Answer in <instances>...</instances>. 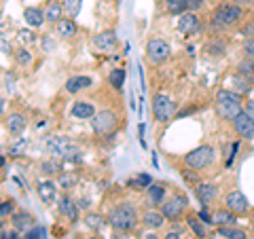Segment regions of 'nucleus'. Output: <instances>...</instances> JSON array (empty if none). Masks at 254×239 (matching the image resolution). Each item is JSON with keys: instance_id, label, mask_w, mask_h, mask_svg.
<instances>
[{"instance_id": "20", "label": "nucleus", "mask_w": 254, "mask_h": 239, "mask_svg": "<svg viewBox=\"0 0 254 239\" xmlns=\"http://www.w3.org/2000/svg\"><path fill=\"white\" fill-rule=\"evenodd\" d=\"M23 17H26V21L30 23V26H34V28L43 26V21L47 19L45 13H43L41 9H36V6H28V9L23 11Z\"/></svg>"}, {"instance_id": "28", "label": "nucleus", "mask_w": 254, "mask_h": 239, "mask_svg": "<svg viewBox=\"0 0 254 239\" xmlns=\"http://www.w3.org/2000/svg\"><path fill=\"white\" fill-rule=\"evenodd\" d=\"M108 81H110V85H113L115 89H121L123 81H125V70H123V68L113 70V72H110V76H108Z\"/></svg>"}, {"instance_id": "51", "label": "nucleus", "mask_w": 254, "mask_h": 239, "mask_svg": "<svg viewBox=\"0 0 254 239\" xmlns=\"http://www.w3.org/2000/svg\"><path fill=\"white\" fill-rule=\"evenodd\" d=\"M163 239H180V235H178V233H168Z\"/></svg>"}, {"instance_id": "41", "label": "nucleus", "mask_w": 254, "mask_h": 239, "mask_svg": "<svg viewBox=\"0 0 254 239\" xmlns=\"http://www.w3.org/2000/svg\"><path fill=\"white\" fill-rule=\"evenodd\" d=\"M11 212H13V201L11 199H6V201L2 203V212H0V216L6 218V214H11Z\"/></svg>"}, {"instance_id": "42", "label": "nucleus", "mask_w": 254, "mask_h": 239, "mask_svg": "<svg viewBox=\"0 0 254 239\" xmlns=\"http://www.w3.org/2000/svg\"><path fill=\"white\" fill-rule=\"evenodd\" d=\"M244 51H246V55H248V58H254V38L244 45Z\"/></svg>"}, {"instance_id": "21", "label": "nucleus", "mask_w": 254, "mask_h": 239, "mask_svg": "<svg viewBox=\"0 0 254 239\" xmlns=\"http://www.w3.org/2000/svg\"><path fill=\"white\" fill-rule=\"evenodd\" d=\"M55 195H58V186H55L53 182H41V184H38V197H41L43 201H47V203L55 201Z\"/></svg>"}, {"instance_id": "4", "label": "nucleus", "mask_w": 254, "mask_h": 239, "mask_svg": "<svg viewBox=\"0 0 254 239\" xmlns=\"http://www.w3.org/2000/svg\"><path fill=\"white\" fill-rule=\"evenodd\" d=\"M214 161V148L212 146H197L195 150L185 157V163L190 170H205L208 165H212Z\"/></svg>"}, {"instance_id": "32", "label": "nucleus", "mask_w": 254, "mask_h": 239, "mask_svg": "<svg viewBox=\"0 0 254 239\" xmlns=\"http://www.w3.org/2000/svg\"><path fill=\"white\" fill-rule=\"evenodd\" d=\"M58 186H62V188L76 186V176H72V174H62V176L58 178Z\"/></svg>"}, {"instance_id": "24", "label": "nucleus", "mask_w": 254, "mask_h": 239, "mask_svg": "<svg viewBox=\"0 0 254 239\" xmlns=\"http://www.w3.org/2000/svg\"><path fill=\"white\" fill-rule=\"evenodd\" d=\"M148 201L153 203V205H159V203H163V197H165V188L163 184H148Z\"/></svg>"}, {"instance_id": "14", "label": "nucleus", "mask_w": 254, "mask_h": 239, "mask_svg": "<svg viewBox=\"0 0 254 239\" xmlns=\"http://www.w3.org/2000/svg\"><path fill=\"white\" fill-rule=\"evenodd\" d=\"M229 89L235 91V93H248L250 91V76H246L242 72L233 74L229 78Z\"/></svg>"}, {"instance_id": "18", "label": "nucleus", "mask_w": 254, "mask_h": 239, "mask_svg": "<svg viewBox=\"0 0 254 239\" xmlns=\"http://www.w3.org/2000/svg\"><path fill=\"white\" fill-rule=\"evenodd\" d=\"M197 197H199V201L203 205H210L214 199H216V186L208 184V182H203V184L197 186Z\"/></svg>"}, {"instance_id": "35", "label": "nucleus", "mask_w": 254, "mask_h": 239, "mask_svg": "<svg viewBox=\"0 0 254 239\" xmlns=\"http://www.w3.org/2000/svg\"><path fill=\"white\" fill-rule=\"evenodd\" d=\"M237 72H242V74H246V76H254V63L250 61V60H244V61H240L237 63Z\"/></svg>"}, {"instance_id": "47", "label": "nucleus", "mask_w": 254, "mask_h": 239, "mask_svg": "<svg viewBox=\"0 0 254 239\" xmlns=\"http://www.w3.org/2000/svg\"><path fill=\"white\" fill-rule=\"evenodd\" d=\"M2 239H15V231H2Z\"/></svg>"}, {"instance_id": "49", "label": "nucleus", "mask_w": 254, "mask_h": 239, "mask_svg": "<svg viewBox=\"0 0 254 239\" xmlns=\"http://www.w3.org/2000/svg\"><path fill=\"white\" fill-rule=\"evenodd\" d=\"M4 83H6V87L11 89V87H13V76H4Z\"/></svg>"}, {"instance_id": "25", "label": "nucleus", "mask_w": 254, "mask_h": 239, "mask_svg": "<svg viewBox=\"0 0 254 239\" xmlns=\"http://www.w3.org/2000/svg\"><path fill=\"white\" fill-rule=\"evenodd\" d=\"M58 34L62 38H72L76 34V23L72 19H62L58 23Z\"/></svg>"}, {"instance_id": "3", "label": "nucleus", "mask_w": 254, "mask_h": 239, "mask_svg": "<svg viewBox=\"0 0 254 239\" xmlns=\"http://www.w3.org/2000/svg\"><path fill=\"white\" fill-rule=\"evenodd\" d=\"M108 222H110V227L121 231V233L131 231L136 227V210H133L131 203H119L117 208L108 214Z\"/></svg>"}, {"instance_id": "22", "label": "nucleus", "mask_w": 254, "mask_h": 239, "mask_svg": "<svg viewBox=\"0 0 254 239\" xmlns=\"http://www.w3.org/2000/svg\"><path fill=\"white\" fill-rule=\"evenodd\" d=\"M23 127H26V117L19 113L9 115V119H6V129H9V133H21Z\"/></svg>"}, {"instance_id": "40", "label": "nucleus", "mask_w": 254, "mask_h": 239, "mask_svg": "<svg viewBox=\"0 0 254 239\" xmlns=\"http://www.w3.org/2000/svg\"><path fill=\"white\" fill-rule=\"evenodd\" d=\"M17 61L19 63H30L32 61V55L26 49H21V51H17Z\"/></svg>"}, {"instance_id": "50", "label": "nucleus", "mask_w": 254, "mask_h": 239, "mask_svg": "<svg viewBox=\"0 0 254 239\" xmlns=\"http://www.w3.org/2000/svg\"><path fill=\"white\" fill-rule=\"evenodd\" d=\"M11 51V47L9 45H6V41H4V38H2V53H9Z\"/></svg>"}, {"instance_id": "7", "label": "nucleus", "mask_w": 254, "mask_h": 239, "mask_svg": "<svg viewBox=\"0 0 254 239\" xmlns=\"http://www.w3.org/2000/svg\"><path fill=\"white\" fill-rule=\"evenodd\" d=\"M153 115H155V119L159 123L170 121V119L174 117V102L168 98V95L157 93L153 98Z\"/></svg>"}, {"instance_id": "48", "label": "nucleus", "mask_w": 254, "mask_h": 239, "mask_svg": "<svg viewBox=\"0 0 254 239\" xmlns=\"http://www.w3.org/2000/svg\"><path fill=\"white\" fill-rule=\"evenodd\" d=\"M237 4H254V0H233Z\"/></svg>"}, {"instance_id": "17", "label": "nucleus", "mask_w": 254, "mask_h": 239, "mask_svg": "<svg viewBox=\"0 0 254 239\" xmlns=\"http://www.w3.org/2000/svg\"><path fill=\"white\" fill-rule=\"evenodd\" d=\"M212 225H218V227H231L235 225V214L231 210H218L212 214Z\"/></svg>"}, {"instance_id": "2", "label": "nucleus", "mask_w": 254, "mask_h": 239, "mask_svg": "<svg viewBox=\"0 0 254 239\" xmlns=\"http://www.w3.org/2000/svg\"><path fill=\"white\" fill-rule=\"evenodd\" d=\"M47 153L53 159H62V161H78L81 159V150L66 135H51L47 140Z\"/></svg>"}, {"instance_id": "38", "label": "nucleus", "mask_w": 254, "mask_h": 239, "mask_svg": "<svg viewBox=\"0 0 254 239\" xmlns=\"http://www.w3.org/2000/svg\"><path fill=\"white\" fill-rule=\"evenodd\" d=\"M87 225L91 229H100L104 225V220H102V216H98V214H89V216H87Z\"/></svg>"}, {"instance_id": "46", "label": "nucleus", "mask_w": 254, "mask_h": 239, "mask_svg": "<svg viewBox=\"0 0 254 239\" xmlns=\"http://www.w3.org/2000/svg\"><path fill=\"white\" fill-rule=\"evenodd\" d=\"M43 235V229H36V231H32V233L28 235V239H41Z\"/></svg>"}, {"instance_id": "6", "label": "nucleus", "mask_w": 254, "mask_h": 239, "mask_svg": "<svg viewBox=\"0 0 254 239\" xmlns=\"http://www.w3.org/2000/svg\"><path fill=\"white\" fill-rule=\"evenodd\" d=\"M91 125H93L95 133L106 135L117 127V115L113 113V110H100V113H95Z\"/></svg>"}, {"instance_id": "16", "label": "nucleus", "mask_w": 254, "mask_h": 239, "mask_svg": "<svg viewBox=\"0 0 254 239\" xmlns=\"http://www.w3.org/2000/svg\"><path fill=\"white\" fill-rule=\"evenodd\" d=\"M58 205H60V214H62V216H66L68 220H76L78 218V205L70 197H62Z\"/></svg>"}, {"instance_id": "52", "label": "nucleus", "mask_w": 254, "mask_h": 239, "mask_svg": "<svg viewBox=\"0 0 254 239\" xmlns=\"http://www.w3.org/2000/svg\"><path fill=\"white\" fill-rule=\"evenodd\" d=\"M146 239H157V235H146Z\"/></svg>"}, {"instance_id": "1", "label": "nucleus", "mask_w": 254, "mask_h": 239, "mask_svg": "<svg viewBox=\"0 0 254 239\" xmlns=\"http://www.w3.org/2000/svg\"><path fill=\"white\" fill-rule=\"evenodd\" d=\"M216 113L220 119H225V121H235V119L244 113L240 93H235L231 89H220L216 93Z\"/></svg>"}, {"instance_id": "19", "label": "nucleus", "mask_w": 254, "mask_h": 239, "mask_svg": "<svg viewBox=\"0 0 254 239\" xmlns=\"http://www.w3.org/2000/svg\"><path fill=\"white\" fill-rule=\"evenodd\" d=\"M72 117L74 119H91L95 117V110L89 102H74L72 106Z\"/></svg>"}, {"instance_id": "11", "label": "nucleus", "mask_w": 254, "mask_h": 239, "mask_svg": "<svg viewBox=\"0 0 254 239\" xmlns=\"http://www.w3.org/2000/svg\"><path fill=\"white\" fill-rule=\"evenodd\" d=\"M185 208H187V199L185 197H174V199H170V201L163 203L161 214L165 218H178Z\"/></svg>"}, {"instance_id": "12", "label": "nucleus", "mask_w": 254, "mask_h": 239, "mask_svg": "<svg viewBox=\"0 0 254 239\" xmlns=\"http://www.w3.org/2000/svg\"><path fill=\"white\" fill-rule=\"evenodd\" d=\"M233 127H235L237 135H242V138H254V119H250L246 113H242L235 119Z\"/></svg>"}, {"instance_id": "33", "label": "nucleus", "mask_w": 254, "mask_h": 239, "mask_svg": "<svg viewBox=\"0 0 254 239\" xmlns=\"http://www.w3.org/2000/svg\"><path fill=\"white\" fill-rule=\"evenodd\" d=\"M81 2L83 0H64V9L68 11L70 17H74V15L81 11Z\"/></svg>"}, {"instance_id": "13", "label": "nucleus", "mask_w": 254, "mask_h": 239, "mask_svg": "<svg viewBox=\"0 0 254 239\" xmlns=\"http://www.w3.org/2000/svg\"><path fill=\"white\" fill-rule=\"evenodd\" d=\"M178 30H180V34H195L199 30V17L195 13H185L178 19Z\"/></svg>"}, {"instance_id": "23", "label": "nucleus", "mask_w": 254, "mask_h": 239, "mask_svg": "<svg viewBox=\"0 0 254 239\" xmlns=\"http://www.w3.org/2000/svg\"><path fill=\"white\" fill-rule=\"evenodd\" d=\"M144 225L148 229H161L163 227V222H165V216L161 212H144Z\"/></svg>"}, {"instance_id": "34", "label": "nucleus", "mask_w": 254, "mask_h": 239, "mask_svg": "<svg viewBox=\"0 0 254 239\" xmlns=\"http://www.w3.org/2000/svg\"><path fill=\"white\" fill-rule=\"evenodd\" d=\"M41 170L47 174V176H53V174H60V161L58 159H53V161H45L41 165Z\"/></svg>"}, {"instance_id": "9", "label": "nucleus", "mask_w": 254, "mask_h": 239, "mask_svg": "<svg viewBox=\"0 0 254 239\" xmlns=\"http://www.w3.org/2000/svg\"><path fill=\"white\" fill-rule=\"evenodd\" d=\"M93 47L102 53H110L117 47V34L113 30H106V32H100L98 36H93Z\"/></svg>"}, {"instance_id": "10", "label": "nucleus", "mask_w": 254, "mask_h": 239, "mask_svg": "<svg viewBox=\"0 0 254 239\" xmlns=\"http://www.w3.org/2000/svg\"><path fill=\"white\" fill-rule=\"evenodd\" d=\"M225 203H227V210H231L233 214H244L248 210V199H246V195L240 193V190H231V193L225 197Z\"/></svg>"}, {"instance_id": "36", "label": "nucleus", "mask_w": 254, "mask_h": 239, "mask_svg": "<svg viewBox=\"0 0 254 239\" xmlns=\"http://www.w3.org/2000/svg\"><path fill=\"white\" fill-rule=\"evenodd\" d=\"M13 225H15V229H17V231L26 229L30 225V216H26V214H17V216L13 218Z\"/></svg>"}, {"instance_id": "43", "label": "nucleus", "mask_w": 254, "mask_h": 239, "mask_svg": "<svg viewBox=\"0 0 254 239\" xmlns=\"http://www.w3.org/2000/svg\"><path fill=\"white\" fill-rule=\"evenodd\" d=\"M19 41H21V43H30V41H32V32L21 30V32H19Z\"/></svg>"}, {"instance_id": "30", "label": "nucleus", "mask_w": 254, "mask_h": 239, "mask_svg": "<svg viewBox=\"0 0 254 239\" xmlns=\"http://www.w3.org/2000/svg\"><path fill=\"white\" fill-rule=\"evenodd\" d=\"M127 184H129L131 188H144L146 184H153V180H150V176H146V174H140V176L131 178Z\"/></svg>"}, {"instance_id": "31", "label": "nucleus", "mask_w": 254, "mask_h": 239, "mask_svg": "<svg viewBox=\"0 0 254 239\" xmlns=\"http://www.w3.org/2000/svg\"><path fill=\"white\" fill-rule=\"evenodd\" d=\"M189 227L195 231V235H197V237H205V227L201 225L199 216H189Z\"/></svg>"}, {"instance_id": "5", "label": "nucleus", "mask_w": 254, "mask_h": 239, "mask_svg": "<svg viewBox=\"0 0 254 239\" xmlns=\"http://www.w3.org/2000/svg\"><path fill=\"white\" fill-rule=\"evenodd\" d=\"M242 17V9L237 4H222L216 9V13H214V23L216 26H233V23H237Z\"/></svg>"}, {"instance_id": "29", "label": "nucleus", "mask_w": 254, "mask_h": 239, "mask_svg": "<svg viewBox=\"0 0 254 239\" xmlns=\"http://www.w3.org/2000/svg\"><path fill=\"white\" fill-rule=\"evenodd\" d=\"M165 6H168V11L170 13H174V15H178V13H182L189 6V2L187 0H165Z\"/></svg>"}, {"instance_id": "37", "label": "nucleus", "mask_w": 254, "mask_h": 239, "mask_svg": "<svg viewBox=\"0 0 254 239\" xmlns=\"http://www.w3.org/2000/svg\"><path fill=\"white\" fill-rule=\"evenodd\" d=\"M205 51H208V55H222V51H225V45H222V43H208V45H205Z\"/></svg>"}, {"instance_id": "39", "label": "nucleus", "mask_w": 254, "mask_h": 239, "mask_svg": "<svg viewBox=\"0 0 254 239\" xmlns=\"http://www.w3.org/2000/svg\"><path fill=\"white\" fill-rule=\"evenodd\" d=\"M26 140H21V142H17V144H13L11 146V155H21L23 153V150H26Z\"/></svg>"}, {"instance_id": "8", "label": "nucleus", "mask_w": 254, "mask_h": 239, "mask_svg": "<svg viewBox=\"0 0 254 239\" xmlns=\"http://www.w3.org/2000/svg\"><path fill=\"white\" fill-rule=\"evenodd\" d=\"M170 45L161 41V38H153V41H148L146 45V55H148V60L153 61V63H163V61H168L170 60Z\"/></svg>"}, {"instance_id": "15", "label": "nucleus", "mask_w": 254, "mask_h": 239, "mask_svg": "<svg viewBox=\"0 0 254 239\" xmlns=\"http://www.w3.org/2000/svg\"><path fill=\"white\" fill-rule=\"evenodd\" d=\"M91 85L93 83H91L89 76H72V78H68L66 81V91L68 93H78L83 89H89Z\"/></svg>"}, {"instance_id": "53", "label": "nucleus", "mask_w": 254, "mask_h": 239, "mask_svg": "<svg viewBox=\"0 0 254 239\" xmlns=\"http://www.w3.org/2000/svg\"><path fill=\"white\" fill-rule=\"evenodd\" d=\"M91 239H100V237H91Z\"/></svg>"}, {"instance_id": "26", "label": "nucleus", "mask_w": 254, "mask_h": 239, "mask_svg": "<svg viewBox=\"0 0 254 239\" xmlns=\"http://www.w3.org/2000/svg\"><path fill=\"white\" fill-rule=\"evenodd\" d=\"M62 13H64V4H60V2H51L49 6H47V11H45V17H47V21H55V23H60L62 19Z\"/></svg>"}, {"instance_id": "44", "label": "nucleus", "mask_w": 254, "mask_h": 239, "mask_svg": "<svg viewBox=\"0 0 254 239\" xmlns=\"http://www.w3.org/2000/svg\"><path fill=\"white\" fill-rule=\"evenodd\" d=\"M246 115H248L250 119H254V100H250L248 104H246V110H244Z\"/></svg>"}, {"instance_id": "45", "label": "nucleus", "mask_w": 254, "mask_h": 239, "mask_svg": "<svg viewBox=\"0 0 254 239\" xmlns=\"http://www.w3.org/2000/svg\"><path fill=\"white\" fill-rule=\"evenodd\" d=\"M187 2H189L190 9H199V6L203 4V0H187Z\"/></svg>"}, {"instance_id": "27", "label": "nucleus", "mask_w": 254, "mask_h": 239, "mask_svg": "<svg viewBox=\"0 0 254 239\" xmlns=\"http://www.w3.org/2000/svg\"><path fill=\"white\" fill-rule=\"evenodd\" d=\"M218 233L225 239H246V231L235 229L233 225L231 227H218Z\"/></svg>"}]
</instances>
